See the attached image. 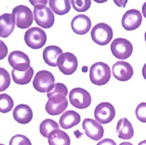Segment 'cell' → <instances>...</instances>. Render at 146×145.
Instances as JSON below:
<instances>
[{"mask_svg":"<svg viewBox=\"0 0 146 145\" xmlns=\"http://www.w3.org/2000/svg\"><path fill=\"white\" fill-rule=\"evenodd\" d=\"M12 14L15 18L18 28L25 29L29 28L33 22V12L30 8L25 5H18L13 9Z\"/></svg>","mask_w":146,"mask_h":145,"instance_id":"cell-8","label":"cell"},{"mask_svg":"<svg viewBox=\"0 0 146 145\" xmlns=\"http://www.w3.org/2000/svg\"><path fill=\"white\" fill-rule=\"evenodd\" d=\"M112 72L115 78L120 81L130 79L133 75V69L128 62L123 61L117 62L112 68Z\"/></svg>","mask_w":146,"mask_h":145,"instance_id":"cell-15","label":"cell"},{"mask_svg":"<svg viewBox=\"0 0 146 145\" xmlns=\"http://www.w3.org/2000/svg\"><path fill=\"white\" fill-rule=\"evenodd\" d=\"M142 21V15L140 11L135 9L127 10L123 16L122 25L124 29L132 31L139 28Z\"/></svg>","mask_w":146,"mask_h":145,"instance_id":"cell-14","label":"cell"},{"mask_svg":"<svg viewBox=\"0 0 146 145\" xmlns=\"http://www.w3.org/2000/svg\"><path fill=\"white\" fill-rule=\"evenodd\" d=\"M92 25L90 18L84 14L76 15L71 22V27L73 31L80 35H85L88 32Z\"/></svg>","mask_w":146,"mask_h":145,"instance_id":"cell-16","label":"cell"},{"mask_svg":"<svg viewBox=\"0 0 146 145\" xmlns=\"http://www.w3.org/2000/svg\"><path fill=\"white\" fill-rule=\"evenodd\" d=\"M142 12L144 17L146 19V1L144 3L142 6Z\"/></svg>","mask_w":146,"mask_h":145,"instance_id":"cell-33","label":"cell"},{"mask_svg":"<svg viewBox=\"0 0 146 145\" xmlns=\"http://www.w3.org/2000/svg\"><path fill=\"white\" fill-rule=\"evenodd\" d=\"M48 142L49 145H70L71 139L66 132L59 129L50 134Z\"/></svg>","mask_w":146,"mask_h":145,"instance_id":"cell-23","label":"cell"},{"mask_svg":"<svg viewBox=\"0 0 146 145\" xmlns=\"http://www.w3.org/2000/svg\"><path fill=\"white\" fill-rule=\"evenodd\" d=\"M138 145H146V140H144L140 142Z\"/></svg>","mask_w":146,"mask_h":145,"instance_id":"cell-36","label":"cell"},{"mask_svg":"<svg viewBox=\"0 0 146 145\" xmlns=\"http://www.w3.org/2000/svg\"><path fill=\"white\" fill-rule=\"evenodd\" d=\"M142 75L144 79L146 80V63L145 64L142 68Z\"/></svg>","mask_w":146,"mask_h":145,"instance_id":"cell-34","label":"cell"},{"mask_svg":"<svg viewBox=\"0 0 146 145\" xmlns=\"http://www.w3.org/2000/svg\"><path fill=\"white\" fill-rule=\"evenodd\" d=\"M34 70L31 67L25 71H18L13 69L11 72L13 80L18 85H25L31 82L34 75Z\"/></svg>","mask_w":146,"mask_h":145,"instance_id":"cell-22","label":"cell"},{"mask_svg":"<svg viewBox=\"0 0 146 145\" xmlns=\"http://www.w3.org/2000/svg\"><path fill=\"white\" fill-rule=\"evenodd\" d=\"M133 44L127 39L121 38H115L111 44V50L114 56L120 60L129 58L133 52Z\"/></svg>","mask_w":146,"mask_h":145,"instance_id":"cell-7","label":"cell"},{"mask_svg":"<svg viewBox=\"0 0 146 145\" xmlns=\"http://www.w3.org/2000/svg\"><path fill=\"white\" fill-rule=\"evenodd\" d=\"M0 145H5L3 144H0Z\"/></svg>","mask_w":146,"mask_h":145,"instance_id":"cell-38","label":"cell"},{"mask_svg":"<svg viewBox=\"0 0 146 145\" xmlns=\"http://www.w3.org/2000/svg\"><path fill=\"white\" fill-rule=\"evenodd\" d=\"M49 5L53 12L59 15H64L71 10L69 0H50Z\"/></svg>","mask_w":146,"mask_h":145,"instance_id":"cell-24","label":"cell"},{"mask_svg":"<svg viewBox=\"0 0 146 145\" xmlns=\"http://www.w3.org/2000/svg\"><path fill=\"white\" fill-rule=\"evenodd\" d=\"M34 6V19L37 24L44 29L51 28L54 24V13L47 7L48 1H30Z\"/></svg>","mask_w":146,"mask_h":145,"instance_id":"cell-2","label":"cell"},{"mask_svg":"<svg viewBox=\"0 0 146 145\" xmlns=\"http://www.w3.org/2000/svg\"><path fill=\"white\" fill-rule=\"evenodd\" d=\"M93 41L98 45H107L112 40L113 32L110 26L104 23H100L95 25L91 32Z\"/></svg>","mask_w":146,"mask_h":145,"instance_id":"cell-5","label":"cell"},{"mask_svg":"<svg viewBox=\"0 0 146 145\" xmlns=\"http://www.w3.org/2000/svg\"><path fill=\"white\" fill-rule=\"evenodd\" d=\"M145 41L146 43V32H145Z\"/></svg>","mask_w":146,"mask_h":145,"instance_id":"cell-37","label":"cell"},{"mask_svg":"<svg viewBox=\"0 0 146 145\" xmlns=\"http://www.w3.org/2000/svg\"><path fill=\"white\" fill-rule=\"evenodd\" d=\"M63 53L62 50L58 46H47L43 52V58L47 65L56 67L57 66L58 58Z\"/></svg>","mask_w":146,"mask_h":145,"instance_id":"cell-19","label":"cell"},{"mask_svg":"<svg viewBox=\"0 0 146 145\" xmlns=\"http://www.w3.org/2000/svg\"><path fill=\"white\" fill-rule=\"evenodd\" d=\"M116 130L119 138L129 140L133 137L134 134L133 128L131 122L127 118H122L118 121Z\"/></svg>","mask_w":146,"mask_h":145,"instance_id":"cell-21","label":"cell"},{"mask_svg":"<svg viewBox=\"0 0 146 145\" xmlns=\"http://www.w3.org/2000/svg\"><path fill=\"white\" fill-rule=\"evenodd\" d=\"M115 115L114 106L108 102L99 104L94 110V118L101 124L110 123L114 119Z\"/></svg>","mask_w":146,"mask_h":145,"instance_id":"cell-10","label":"cell"},{"mask_svg":"<svg viewBox=\"0 0 146 145\" xmlns=\"http://www.w3.org/2000/svg\"><path fill=\"white\" fill-rule=\"evenodd\" d=\"M135 113L140 121L146 123V103H140L136 108Z\"/></svg>","mask_w":146,"mask_h":145,"instance_id":"cell-30","label":"cell"},{"mask_svg":"<svg viewBox=\"0 0 146 145\" xmlns=\"http://www.w3.org/2000/svg\"><path fill=\"white\" fill-rule=\"evenodd\" d=\"M119 145H133V144L131 143H129V142H122V143L120 144Z\"/></svg>","mask_w":146,"mask_h":145,"instance_id":"cell-35","label":"cell"},{"mask_svg":"<svg viewBox=\"0 0 146 145\" xmlns=\"http://www.w3.org/2000/svg\"><path fill=\"white\" fill-rule=\"evenodd\" d=\"M15 21L12 13H4L0 15V37H8L14 30Z\"/></svg>","mask_w":146,"mask_h":145,"instance_id":"cell-18","label":"cell"},{"mask_svg":"<svg viewBox=\"0 0 146 145\" xmlns=\"http://www.w3.org/2000/svg\"><path fill=\"white\" fill-rule=\"evenodd\" d=\"M96 145H117V144L113 140L106 138L99 142Z\"/></svg>","mask_w":146,"mask_h":145,"instance_id":"cell-32","label":"cell"},{"mask_svg":"<svg viewBox=\"0 0 146 145\" xmlns=\"http://www.w3.org/2000/svg\"><path fill=\"white\" fill-rule=\"evenodd\" d=\"M70 103L76 109H83L90 106L92 97L88 91L81 87L73 88L69 95Z\"/></svg>","mask_w":146,"mask_h":145,"instance_id":"cell-9","label":"cell"},{"mask_svg":"<svg viewBox=\"0 0 146 145\" xmlns=\"http://www.w3.org/2000/svg\"><path fill=\"white\" fill-rule=\"evenodd\" d=\"M68 89L63 83H56L53 88L47 93L48 98L45 105L46 112L52 116H56L63 113L68 106L66 98Z\"/></svg>","mask_w":146,"mask_h":145,"instance_id":"cell-1","label":"cell"},{"mask_svg":"<svg viewBox=\"0 0 146 145\" xmlns=\"http://www.w3.org/2000/svg\"><path fill=\"white\" fill-rule=\"evenodd\" d=\"M82 127L85 134L93 140L98 141L104 136V127L100 123L93 119H84L82 123Z\"/></svg>","mask_w":146,"mask_h":145,"instance_id":"cell-12","label":"cell"},{"mask_svg":"<svg viewBox=\"0 0 146 145\" xmlns=\"http://www.w3.org/2000/svg\"><path fill=\"white\" fill-rule=\"evenodd\" d=\"M80 121V115L77 112L74 111L69 110L62 115L59 123L63 129H68L78 125Z\"/></svg>","mask_w":146,"mask_h":145,"instance_id":"cell-20","label":"cell"},{"mask_svg":"<svg viewBox=\"0 0 146 145\" xmlns=\"http://www.w3.org/2000/svg\"><path fill=\"white\" fill-rule=\"evenodd\" d=\"M89 77L93 84L98 86L107 84L111 77V71L108 65L103 62H97L90 68Z\"/></svg>","mask_w":146,"mask_h":145,"instance_id":"cell-3","label":"cell"},{"mask_svg":"<svg viewBox=\"0 0 146 145\" xmlns=\"http://www.w3.org/2000/svg\"><path fill=\"white\" fill-rule=\"evenodd\" d=\"M57 66L61 72L66 75L72 74L77 70L78 60L76 56L70 52H66L58 58Z\"/></svg>","mask_w":146,"mask_h":145,"instance_id":"cell-11","label":"cell"},{"mask_svg":"<svg viewBox=\"0 0 146 145\" xmlns=\"http://www.w3.org/2000/svg\"><path fill=\"white\" fill-rule=\"evenodd\" d=\"M59 129V124L54 120L50 119L44 120L39 126L40 134L42 136L47 138L51 133Z\"/></svg>","mask_w":146,"mask_h":145,"instance_id":"cell-25","label":"cell"},{"mask_svg":"<svg viewBox=\"0 0 146 145\" xmlns=\"http://www.w3.org/2000/svg\"><path fill=\"white\" fill-rule=\"evenodd\" d=\"M14 119L18 123L26 124L29 123L33 118V112L27 105H18L13 111Z\"/></svg>","mask_w":146,"mask_h":145,"instance_id":"cell-17","label":"cell"},{"mask_svg":"<svg viewBox=\"0 0 146 145\" xmlns=\"http://www.w3.org/2000/svg\"><path fill=\"white\" fill-rule=\"evenodd\" d=\"M55 81L53 74L46 70L39 71L36 73L33 81L34 88L39 92L45 93L50 91Z\"/></svg>","mask_w":146,"mask_h":145,"instance_id":"cell-6","label":"cell"},{"mask_svg":"<svg viewBox=\"0 0 146 145\" xmlns=\"http://www.w3.org/2000/svg\"><path fill=\"white\" fill-rule=\"evenodd\" d=\"M8 61L16 71H25L31 67V61L28 56L19 50L11 52L8 57Z\"/></svg>","mask_w":146,"mask_h":145,"instance_id":"cell-13","label":"cell"},{"mask_svg":"<svg viewBox=\"0 0 146 145\" xmlns=\"http://www.w3.org/2000/svg\"><path fill=\"white\" fill-rule=\"evenodd\" d=\"M14 101L12 98L7 93L0 94V112L8 113L13 108Z\"/></svg>","mask_w":146,"mask_h":145,"instance_id":"cell-26","label":"cell"},{"mask_svg":"<svg viewBox=\"0 0 146 145\" xmlns=\"http://www.w3.org/2000/svg\"><path fill=\"white\" fill-rule=\"evenodd\" d=\"M47 35L44 30L38 27L29 28L24 36L25 42L27 46L34 50L42 48L47 42Z\"/></svg>","mask_w":146,"mask_h":145,"instance_id":"cell-4","label":"cell"},{"mask_svg":"<svg viewBox=\"0 0 146 145\" xmlns=\"http://www.w3.org/2000/svg\"><path fill=\"white\" fill-rule=\"evenodd\" d=\"M73 8L78 12H85L91 6V0H72Z\"/></svg>","mask_w":146,"mask_h":145,"instance_id":"cell-28","label":"cell"},{"mask_svg":"<svg viewBox=\"0 0 146 145\" xmlns=\"http://www.w3.org/2000/svg\"><path fill=\"white\" fill-rule=\"evenodd\" d=\"M11 83V78L8 72L0 67V92L4 91L8 88Z\"/></svg>","mask_w":146,"mask_h":145,"instance_id":"cell-27","label":"cell"},{"mask_svg":"<svg viewBox=\"0 0 146 145\" xmlns=\"http://www.w3.org/2000/svg\"><path fill=\"white\" fill-rule=\"evenodd\" d=\"M9 145H32L31 140L26 136L16 134L13 136L9 141Z\"/></svg>","mask_w":146,"mask_h":145,"instance_id":"cell-29","label":"cell"},{"mask_svg":"<svg viewBox=\"0 0 146 145\" xmlns=\"http://www.w3.org/2000/svg\"><path fill=\"white\" fill-rule=\"evenodd\" d=\"M8 48L4 42L0 40V60H3L8 54Z\"/></svg>","mask_w":146,"mask_h":145,"instance_id":"cell-31","label":"cell"}]
</instances>
